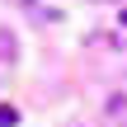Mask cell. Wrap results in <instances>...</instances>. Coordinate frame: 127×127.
Returning <instances> with one entry per match:
<instances>
[{
  "label": "cell",
  "mask_w": 127,
  "mask_h": 127,
  "mask_svg": "<svg viewBox=\"0 0 127 127\" xmlns=\"http://www.w3.org/2000/svg\"><path fill=\"white\" fill-rule=\"evenodd\" d=\"M104 42H113V47H127V9L113 19V28L104 33Z\"/></svg>",
  "instance_id": "1"
},
{
  "label": "cell",
  "mask_w": 127,
  "mask_h": 127,
  "mask_svg": "<svg viewBox=\"0 0 127 127\" xmlns=\"http://www.w3.org/2000/svg\"><path fill=\"white\" fill-rule=\"evenodd\" d=\"M19 123V108H14V104H0V127H14Z\"/></svg>",
  "instance_id": "2"
}]
</instances>
